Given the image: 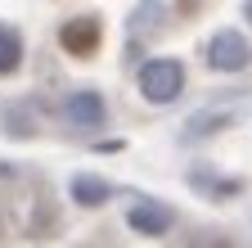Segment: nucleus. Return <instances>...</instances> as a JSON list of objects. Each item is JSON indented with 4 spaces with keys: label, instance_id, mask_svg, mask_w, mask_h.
I'll return each mask as SVG.
<instances>
[{
    "label": "nucleus",
    "instance_id": "nucleus-3",
    "mask_svg": "<svg viewBox=\"0 0 252 248\" xmlns=\"http://www.w3.org/2000/svg\"><path fill=\"white\" fill-rule=\"evenodd\" d=\"M59 41H63V50L68 54H77V59H90L94 50H99V41H104V27H99V18H68L59 27Z\"/></svg>",
    "mask_w": 252,
    "mask_h": 248
},
{
    "label": "nucleus",
    "instance_id": "nucleus-9",
    "mask_svg": "<svg viewBox=\"0 0 252 248\" xmlns=\"http://www.w3.org/2000/svg\"><path fill=\"white\" fill-rule=\"evenodd\" d=\"M243 9H248V23H252V0H248V5H243Z\"/></svg>",
    "mask_w": 252,
    "mask_h": 248
},
{
    "label": "nucleus",
    "instance_id": "nucleus-7",
    "mask_svg": "<svg viewBox=\"0 0 252 248\" xmlns=\"http://www.w3.org/2000/svg\"><path fill=\"white\" fill-rule=\"evenodd\" d=\"M108 194H113V190H108V180H99V176H77V180H72V199L86 203V208L104 203Z\"/></svg>",
    "mask_w": 252,
    "mask_h": 248
},
{
    "label": "nucleus",
    "instance_id": "nucleus-8",
    "mask_svg": "<svg viewBox=\"0 0 252 248\" xmlns=\"http://www.w3.org/2000/svg\"><path fill=\"white\" fill-rule=\"evenodd\" d=\"M230 122V113H203V117H194L189 122V131H185V140H198V136H212V131H220Z\"/></svg>",
    "mask_w": 252,
    "mask_h": 248
},
{
    "label": "nucleus",
    "instance_id": "nucleus-4",
    "mask_svg": "<svg viewBox=\"0 0 252 248\" xmlns=\"http://www.w3.org/2000/svg\"><path fill=\"white\" fill-rule=\"evenodd\" d=\"M126 221H131L135 235H167V230H171V208L144 199V203H135L131 212H126Z\"/></svg>",
    "mask_w": 252,
    "mask_h": 248
},
{
    "label": "nucleus",
    "instance_id": "nucleus-5",
    "mask_svg": "<svg viewBox=\"0 0 252 248\" xmlns=\"http://www.w3.org/2000/svg\"><path fill=\"white\" fill-rule=\"evenodd\" d=\"M63 117L77 122V127H99L104 122V100L94 90H77V95L63 100Z\"/></svg>",
    "mask_w": 252,
    "mask_h": 248
},
{
    "label": "nucleus",
    "instance_id": "nucleus-6",
    "mask_svg": "<svg viewBox=\"0 0 252 248\" xmlns=\"http://www.w3.org/2000/svg\"><path fill=\"white\" fill-rule=\"evenodd\" d=\"M18 64H23V36L9 23H0V77L18 72Z\"/></svg>",
    "mask_w": 252,
    "mask_h": 248
},
{
    "label": "nucleus",
    "instance_id": "nucleus-2",
    "mask_svg": "<svg viewBox=\"0 0 252 248\" xmlns=\"http://www.w3.org/2000/svg\"><path fill=\"white\" fill-rule=\"evenodd\" d=\"M207 64L216 72H243L252 64V50H248V41L239 32H216L207 41Z\"/></svg>",
    "mask_w": 252,
    "mask_h": 248
},
{
    "label": "nucleus",
    "instance_id": "nucleus-1",
    "mask_svg": "<svg viewBox=\"0 0 252 248\" xmlns=\"http://www.w3.org/2000/svg\"><path fill=\"white\" fill-rule=\"evenodd\" d=\"M140 90H144L149 104H171L185 90V68L176 59H153V64L140 68Z\"/></svg>",
    "mask_w": 252,
    "mask_h": 248
}]
</instances>
